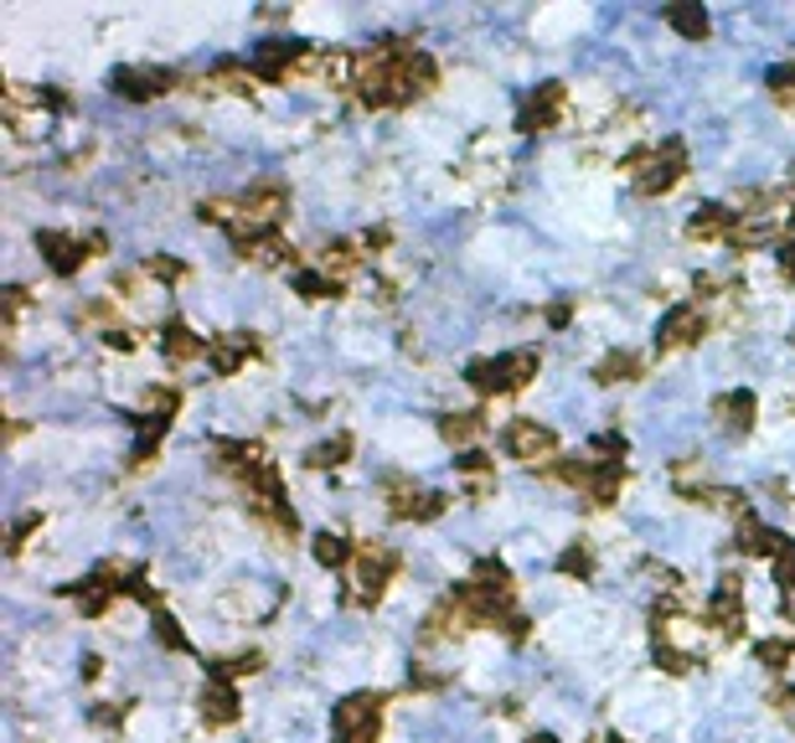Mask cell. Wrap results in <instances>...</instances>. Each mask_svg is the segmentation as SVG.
Segmentation results:
<instances>
[{"label":"cell","instance_id":"1","mask_svg":"<svg viewBox=\"0 0 795 743\" xmlns=\"http://www.w3.org/2000/svg\"><path fill=\"white\" fill-rule=\"evenodd\" d=\"M356 99L367 109H398V103H413L423 93H434L440 84V68L413 52L408 42H383L377 52L356 57Z\"/></svg>","mask_w":795,"mask_h":743},{"label":"cell","instance_id":"2","mask_svg":"<svg viewBox=\"0 0 795 743\" xmlns=\"http://www.w3.org/2000/svg\"><path fill=\"white\" fill-rule=\"evenodd\" d=\"M620 170L636 181L641 197H666V191L687 176V151H682V140H661L651 151H630L626 160H620Z\"/></svg>","mask_w":795,"mask_h":743},{"label":"cell","instance_id":"3","mask_svg":"<svg viewBox=\"0 0 795 743\" xmlns=\"http://www.w3.org/2000/svg\"><path fill=\"white\" fill-rule=\"evenodd\" d=\"M542 356L532 352V346H522V352H507V356H481V362H471V372H465V382H471L475 392H486V398H507V392H522L532 377H538Z\"/></svg>","mask_w":795,"mask_h":743},{"label":"cell","instance_id":"4","mask_svg":"<svg viewBox=\"0 0 795 743\" xmlns=\"http://www.w3.org/2000/svg\"><path fill=\"white\" fill-rule=\"evenodd\" d=\"M285 212H289V191L279 181H264V186H254V191H243V197H238V218H233V243L279 233Z\"/></svg>","mask_w":795,"mask_h":743},{"label":"cell","instance_id":"5","mask_svg":"<svg viewBox=\"0 0 795 743\" xmlns=\"http://www.w3.org/2000/svg\"><path fill=\"white\" fill-rule=\"evenodd\" d=\"M486 625L481 620V605H475V594L460 584L455 594H444L440 605L429 609V620H423V641H460L465 630Z\"/></svg>","mask_w":795,"mask_h":743},{"label":"cell","instance_id":"6","mask_svg":"<svg viewBox=\"0 0 795 743\" xmlns=\"http://www.w3.org/2000/svg\"><path fill=\"white\" fill-rule=\"evenodd\" d=\"M383 501H388V517H398V522H434V517H444V507H450V496L419 490L408 475H388V480H383Z\"/></svg>","mask_w":795,"mask_h":743},{"label":"cell","instance_id":"7","mask_svg":"<svg viewBox=\"0 0 795 743\" xmlns=\"http://www.w3.org/2000/svg\"><path fill=\"white\" fill-rule=\"evenodd\" d=\"M352 574H356V599H362V605H377V599L388 594V584L398 578V553H393L388 542H362Z\"/></svg>","mask_w":795,"mask_h":743},{"label":"cell","instance_id":"8","mask_svg":"<svg viewBox=\"0 0 795 743\" xmlns=\"http://www.w3.org/2000/svg\"><path fill=\"white\" fill-rule=\"evenodd\" d=\"M218 470H222V475H233L238 486L254 496V490L274 475V465H269V455H264V444H249V440H218Z\"/></svg>","mask_w":795,"mask_h":743},{"label":"cell","instance_id":"9","mask_svg":"<svg viewBox=\"0 0 795 743\" xmlns=\"http://www.w3.org/2000/svg\"><path fill=\"white\" fill-rule=\"evenodd\" d=\"M388 697L383 692H356L336 708V739L341 743H377V723H383Z\"/></svg>","mask_w":795,"mask_h":743},{"label":"cell","instance_id":"10","mask_svg":"<svg viewBox=\"0 0 795 743\" xmlns=\"http://www.w3.org/2000/svg\"><path fill=\"white\" fill-rule=\"evenodd\" d=\"M703 625L718 630L724 641H739L744 635V584H739V574H724V584L713 589L708 609H703Z\"/></svg>","mask_w":795,"mask_h":743},{"label":"cell","instance_id":"11","mask_svg":"<svg viewBox=\"0 0 795 743\" xmlns=\"http://www.w3.org/2000/svg\"><path fill=\"white\" fill-rule=\"evenodd\" d=\"M507 450L522 459V465H542V470H548V465L559 459V434L538 419H517L507 429Z\"/></svg>","mask_w":795,"mask_h":743},{"label":"cell","instance_id":"12","mask_svg":"<svg viewBox=\"0 0 795 743\" xmlns=\"http://www.w3.org/2000/svg\"><path fill=\"white\" fill-rule=\"evenodd\" d=\"M708 336V315H703V304H677V310H666V321L656 331V352L672 356V352H687L697 341Z\"/></svg>","mask_w":795,"mask_h":743},{"label":"cell","instance_id":"13","mask_svg":"<svg viewBox=\"0 0 795 743\" xmlns=\"http://www.w3.org/2000/svg\"><path fill=\"white\" fill-rule=\"evenodd\" d=\"M568 114V88L563 84H538V93L522 103V135H542V130H559Z\"/></svg>","mask_w":795,"mask_h":743},{"label":"cell","instance_id":"14","mask_svg":"<svg viewBox=\"0 0 795 743\" xmlns=\"http://www.w3.org/2000/svg\"><path fill=\"white\" fill-rule=\"evenodd\" d=\"M754 419H760V398L749 388H733V392H718V398H713V423H718L724 434H733V440L749 434Z\"/></svg>","mask_w":795,"mask_h":743},{"label":"cell","instance_id":"15","mask_svg":"<svg viewBox=\"0 0 795 743\" xmlns=\"http://www.w3.org/2000/svg\"><path fill=\"white\" fill-rule=\"evenodd\" d=\"M176 88V73L170 68H119L114 73V93L130 103H151L161 99V93H170Z\"/></svg>","mask_w":795,"mask_h":743},{"label":"cell","instance_id":"16","mask_svg":"<svg viewBox=\"0 0 795 743\" xmlns=\"http://www.w3.org/2000/svg\"><path fill=\"white\" fill-rule=\"evenodd\" d=\"M36 248L52 264V274H63V279H73V274L84 269V258H93L84 237H68V233H36Z\"/></svg>","mask_w":795,"mask_h":743},{"label":"cell","instance_id":"17","mask_svg":"<svg viewBox=\"0 0 795 743\" xmlns=\"http://www.w3.org/2000/svg\"><path fill=\"white\" fill-rule=\"evenodd\" d=\"M258 356V341L254 336H218V341H207V362H212V372L218 377H233V372H243L249 362Z\"/></svg>","mask_w":795,"mask_h":743},{"label":"cell","instance_id":"18","mask_svg":"<svg viewBox=\"0 0 795 743\" xmlns=\"http://www.w3.org/2000/svg\"><path fill=\"white\" fill-rule=\"evenodd\" d=\"M733 233H739V212H733V207H703V212L687 222V237L703 243V248H713V243H733Z\"/></svg>","mask_w":795,"mask_h":743},{"label":"cell","instance_id":"19","mask_svg":"<svg viewBox=\"0 0 795 743\" xmlns=\"http://www.w3.org/2000/svg\"><path fill=\"white\" fill-rule=\"evenodd\" d=\"M197 712H202V723L207 728H233L238 723V692H233V681H207L202 692H197Z\"/></svg>","mask_w":795,"mask_h":743},{"label":"cell","instance_id":"20","mask_svg":"<svg viewBox=\"0 0 795 743\" xmlns=\"http://www.w3.org/2000/svg\"><path fill=\"white\" fill-rule=\"evenodd\" d=\"M362 264H367V248H356V243H325L321 274L331 279V285H346V279H352Z\"/></svg>","mask_w":795,"mask_h":743},{"label":"cell","instance_id":"21","mask_svg":"<svg viewBox=\"0 0 795 743\" xmlns=\"http://www.w3.org/2000/svg\"><path fill=\"white\" fill-rule=\"evenodd\" d=\"M733 547H739L744 557H780V553H785V537H780V532H770V526H760L754 517H744V522H739Z\"/></svg>","mask_w":795,"mask_h":743},{"label":"cell","instance_id":"22","mask_svg":"<svg viewBox=\"0 0 795 743\" xmlns=\"http://www.w3.org/2000/svg\"><path fill=\"white\" fill-rule=\"evenodd\" d=\"M645 377V362L636 352H609L599 356V367H594V382L599 388H615V382H641Z\"/></svg>","mask_w":795,"mask_h":743},{"label":"cell","instance_id":"23","mask_svg":"<svg viewBox=\"0 0 795 743\" xmlns=\"http://www.w3.org/2000/svg\"><path fill=\"white\" fill-rule=\"evenodd\" d=\"M440 434H444V444H475L481 434H486V413L481 408H455V413H444L440 419Z\"/></svg>","mask_w":795,"mask_h":743},{"label":"cell","instance_id":"24","mask_svg":"<svg viewBox=\"0 0 795 743\" xmlns=\"http://www.w3.org/2000/svg\"><path fill=\"white\" fill-rule=\"evenodd\" d=\"M161 352H166L170 362H197V356H207V341L197 336L187 321H170L166 331H161Z\"/></svg>","mask_w":795,"mask_h":743},{"label":"cell","instance_id":"25","mask_svg":"<svg viewBox=\"0 0 795 743\" xmlns=\"http://www.w3.org/2000/svg\"><path fill=\"white\" fill-rule=\"evenodd\" d=\"M666 26L687 42H708V11L703 5H666Z\"/></svg>","mask_w":795,"mask_h":743},{"label":"cell","instance_id":"26","mask_svg":"<svg viewBox=\"0 0 795 743\" xmlns=\"http://www.w3.org/2000/svg\"><path fill=\"white\" fill-rule=\"evenodd\" d=\"M316 563L321 568H346V563H356V547L341 532H316Z\"/></svg>","mask_w":795,"mask_h":743},{"label":"cell","instance_id":"27","mask_svg":"<svg viewBox=\"0 0 795 743\" xmlns=\"http://www.w3.org/2000/svg\"><path fill=\"white\" fill-rule=\"evenodd\" d=\"M352 459V434H336V440H321L310 455H305V465L310 470H331V465H346Z\"/></svg>","mask_w":795,"mask_h":743},{"label":"cell","instance_id":"28","mask_svg":"<svg viewBox=\"0 0 795 743\" xmlns=\"http://www.w3.org/2000/svg\"><path fill=\"white\" fill-rule=\"evenodd\" d=\"M264 672V656L258 651H238V656L212 661V681H238V676H254Z\"/></svg>","mask_w":795,"mask_h":743},{"label":"cell","instance_id":"29","mask_svg":"<svg viewBox=\"0 0 795 743\" xmlns=\"http://www.w3.org/2000/svg\"><path fill=\"white\" fill-rule=\"evenodd\" d=\"M151 625H155V641L166 645V651H191L187 630H181V620H176L170 609H161V605H155V609H151Z\"/></svg>","mask_w":795,"mask_h":743},{"label":"cell","instance_id":"30","mask_svg":"<svg viewBox=\"0 0 795 743\" xmlns=\"http://www.w3.org/2000/svg\"><path fill=\"white\" fill-rule=\"evenodd\" d=\"M754 656H760L764 672H785L795 661V641H785V635H775V641H760L754 645Z\"/></svg>","mask_w":795,"mask_h":743},{"label":"cell","instance_id":"31","mask_svg":"<svg viewBox=\"0 0 795 743\" xmlns=\"http://www.w3.org/2000/svg\"><path fill=\"white\" fill-rule=\"evenodd\" d=\"M559 574H563V578H589V574H594V553L584 547V542H574V547L559 557Z\"/></svg>","mask_w":795,"mask_h":743},{"label":"cell","instance_id":"32","mask_svg":"<svg viewBox=\"0 0 795 743\" xmlns=\"http://www.w3.org/2000/svg\"><path fill=\"white\" fill-rule=\"evenodd\" d=\"M145 274H151V279H161V285H181V279H187V264H181V258H170V254H155L151 264H145Z\"/></svg>","mask_w":795,"mask_h":743},{"label":"cell","instance_id":"33","mask_svg":"<svg viewBox=\"0 0 795 743\" xmlns=\"http://www.w3.org/2000/svg\"><path fill=\"white\" fill-rule=\"evenodd\" d=\"M693 651H687V645H656V666H666V672L672 676H687L693 672Z\"/></svg>","mask_w":795,"mask_h":743},{"label":"cell","instance_id":"34","mask_svg":"<svg viewBox=\"0 0 795 743\" xmlns=\"http://www.w3.org/2000/svg\"><path fill=\"white\" fill-rule=\"evenodd\" d=\"M295 289H300L305 300H336V295H341V285H331L325 274H300V279H295Z\"/></svg>","mask_w":795,"mask_h":743},{"label":"cell","instance_id":"35","mask_svg":"<svg viewBox=\"0 0 795 743\" xmlns=\"http://www.w3.org/2000/svg\"><path fill=\"white\" fill-rule=\"evenodd\" d=\"M78 325H109V331H119V321H114V300H93V304H84V310H78Z\"/></svg>","mask_w":795,"mask_h":743},{"label":"cell","instance_id":"36","mask_svg":"<svg viewBox=\"0 0 795 743\" xmlns=\"http://www.w3.org/2000/svg\"><path fill=\"white\" fill-rule=\"evenodd\" d=\"M770 93H775V103H785V109H791V103H795V63H791V68L770 73Z\"/></svg>","mask_w":795,"mask_h":743},{"label":"cell","instance_id":"37","mask_svg":"<svg viewBox=\"0 0 795 743\" xmlns=\"http://www.w3.org/2000/svg\"><path fill=\"white\" fill-rule=\"evenodd\" d=\"M775 584L780 594H795V542H785V553L775 557Z\"/></svg>","mask_w":795,"mask_h":743},{"label":"cell","instance_id":"38","mask_svg":"<svg viewBox=\"0 0 795 743\" xmlns=\"http://www.w3.org/2000/svg\"><path fill=\"white\" fill-rule=\"evenodd\" d=\"M770 708H775L780 718L795 728V687H775V692H770Z\"/></svg>","mask_w":795,"mask_h":743},{"label":"cell","instance_id":"39","mask_svg":"<svg viewBox=\"0 0 795 743\" xmlns=\"http://www.w3.org/2000/svg\"><path fill=\"white\" fill-rule=\"evenodd\" d=\"M36 526H42V517H36V511H32V517H21V522L11 526V553H21V547H26V537H32Z\"/></svg>","mask_w":795,"mask_h":743},{"label":"cell","instance_id":"40","mask_svg":"<svg viewBox=\"0 0 795 743\" xmlns=\"http://www.w3.org/2000/svg\"><path fill=\"white\" fill-rule=\"evenodd\" d=\"M21 310H26V289H11V295H5V331H16V321H21Z\"/></svg>","mask_w":795,"mask_h":743},{"label":"cell","instance_id":"41","mask_svg":"<svg viewBox=\"0 0 795 743\" xmlns=\"http://www.w3.org/2000/svg\"><path fill=\"white\" fill-rule=\"evenodd\" d=\"M408 687H419V692H434V687H444V676H440V672H423V666H413Z\"/></svg>","mask_w":795,"mask_h":743},{"label":"cell","instance_id":"42","mask_svg":"<svg viewBox=\"0 0 795 743\" xmlns=\"http://www.w3.org/2000/svg\"><path fill=\"white\" fill-rule=\"evenodd\" d=\"M388 243H393V233H388V228H373V233L362 237V248H367V254H383Z\"/></svg>","mask_w":795,"mask_h":743},{"label":"cell","instance_id":"43","mask_svg":"<svg viewBox=\"0 0 795 743\" xmlns=\"http://www.w3.org/2000/svg\"><path fill=\"white\" fill-rule=\"evenodd\" d=\"M124 718H130V702H124V708H93V723H124Z\"/></svg>","mask_w":795,"mask_h":743},{"label":"cell","instance_id":"44","mask_svg":"<svg viewBox=\"0 0 795 743\" xmlns=\"http://www.w3.org/2000/svg\"><path fill=\"white\" fill-rule=\"evenodd\" d=\"M109 346H119V352H135V336L119 325V331H109Z\"/></svg>","mask_w":795,"mask_h":743},{"label":"cell","instance_id":"45","mask_svg":"<svg viewBox=\"0 0 795 743\" xmlns=\"http://www.w3.org/2000/svg\"><path fill=\"white\" fill-rule=\"evenodd\" d=\"M568 315H574V304H568V300L548 304V321H553V325H563V321H568Z\"/></svg>","mask_w":795,"mask_h":743},{"label":"cell","instance_id":"46","mask_svg":"<svg viewBox=\"0 0 795 743\" xmlns=\"http://www.w3.org/2000/svg\"><path fill=\"white\" fill-rule=\"evenodd\" d=\"M780 274L795 285V248H785V254H780Z\"/></svg>","mask_w":795,"mask_h":743}]
</instances>
